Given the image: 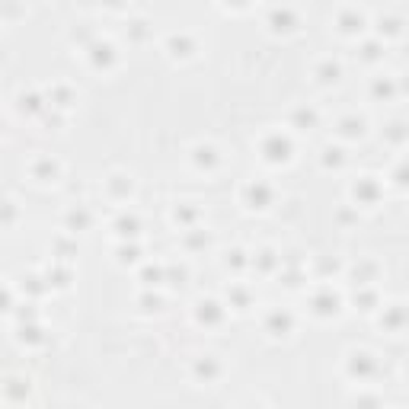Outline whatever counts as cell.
<instances>
[{
	"label": "cell",
	"instance_id": "cell-27",
	"mask_svg": "<svg viewBox=\"0 0 409 409\" xmlns=\"http://www.w3.org/2000/svg\"><path fill=\"white\" fill-rule=\"evenodd\" d=\"M173 221L180 224V227H195V221H199V208H195L192 201H180L173 208Z\"/></svg>",
	"mask_w": 409,
	"mask_h": 409
},
{
	"label": "cell",
	"instance_id": "cell-39",
	"mask_svg": "<svg viewBox=\"0 0 409 409\" xmlns=\"http://www.w3.org/2000/svg\"><path fill=\"white\" fill-rule=\"evenodd\" d=\"M224 7H230V10H246L253 4V0H221Z\"/></svg>",
	"mask_w": 409,
	"mask_h": 409
},
{
	"label": "cell",
	"instance_id": "cell-5",
	"mask_svg": "<svg viewBox=\"0 0 409 409\" xmlns=\"http://www.w3.org/2000/svg\"><path fill=\"white\" fill-rule=\"evenodd\" d=\"M272 201H275V189H272L269 182H263V180H253V182H246V186L240 189V205H243V208L265 211Z\"/></svg>",
	"mask_w": 409,
	"mask_h": 409
},
{
	"label": "cell",
	"instance_id": "cell-19",
	"mask_svg": "<svg viewBox=\"0 0 409 409\" xmlns=\"http://www.w3.org/2000/svg\"><path fill=\"white\" fill-rule=\"evenodd\" d=\"M167 51H170V58H192L195 51H199V45H195V39L189 32H173L167 39Z\"/></svg>",
	"mask_w": 409,
	"mask_h": 409
},
{
	"label": "cell",
	"instance_id": "cell-24",
	"mask_svg": "<svg viewBox=\"0 0 409 409\" xmlns=\"http://www.w3.org/2000/svg\"><path fill=\"white\" fill-rule=\"evenodd\" d=\"M348 163V153L342 144H326L323 151H320V167L323 170H342Z\"/></svg>",
	"mask_w": 409,
	"mask_h": 409
},
{
	"label": "cell",
	"instance_id": "cell-40",
	"mask_svg": "<svg viewBox=\"0 0 409 409\" xmlns=\"http://www.w3.org/2000/svg\"><path fill=\"white\" fill-rule=\"evenodd\" d=\"M106 7H112V10H118V7H122V0H106Z\"/></svg>",
	"mask_w": 409,
	"mask_h": 409
},
{
	"label": "cell",
	"instance_id": "cell-16",
	"mask_svg": "<svg viewBox=\"0 0 409 409\" xmlns=\"http://www.w3.org/2000/svg\"><path fill=\"white\" fill-rule=\"evenodd\" d=\"M400 93H403L400 90V80H396V77H390V74L375 77V80H371V99H377V103H394Z\"/></svg>",
	"mask_w": 409,
	"mask_h": 409
},
{
	"label": "cell",
	"instance_id": "cell-32",
	"mask_svg": "<svg viewBox=\"0 0 409 409\" xmlns=\"http://www.w3.org/2000/svg\"><path fill=\"white\" fill-rule=\"evenodd\" d=\"M390 180H394L396 189H406V163H403V160H396V167H394V173H390Z\"/></svg>",
	"mask_w": 409,
	"mask_h": 409
},
{
	"label": "cell",
	"instance_id": "cell-23",
	"mask_svg": "<svg viewBox=\"0 0 409 409\" xmlns=\"http://www.w3.org/2000/svg\"><path fill=\"white\" fill-rule=\"evenodd\" d=\"M90 61H93V68H99V70L112 68V64L118 61L115 45H112V42H93L90 45Z\"/></svg>",
	"mask_w": 409,
	"mask_h": 409
},
{
	"label": "cell",
	"instance_id": "cell-18",
	"mask_svg": "<svg viewBox=\"0 0 409 409\" xmlns=\"http://www.w3.org/2000/svg\"><path fill=\"white\" fill-rule=\"evenodd\" d=\"M29 173H32V180L39 182H55L58 176H61V163L51 157H35L32 163H29Z\"/></svg>",
	"mask_w": 409,
	"mask_h": 409
},
{
	"label": "cell",
	"instance_id": "cell-14",
	"mask_svg": "<svg viewBox=\"0 0 409 409\" xmlns=\"http://www.w3.org/2000/svg\"><path fill=\"white\" fill-rule=\"evenodd\" d=\"M348 275H352V284H377V278H381V263L365 256L348 269Z\"/></svg>",
	"mask_w": 409,
	"mask_h": 409
},
{
	"label": "cell",
	"instance_id": "cell-4",
	"mask_svg": "<svg viewBox=\"0 0 409 409\" xmlns=\"http://www.w3.org/2000/svg\"><path fill=\"white\" fill-rule=\"evenodd\" d=\"M342 307H346L342 294L333 291L329 284H323V288H317V291L310 294V313L317 320H333V317H339Z\"/></svg>",
	"mask_w": 409,
	"mask_h": 409
},
{
	"label": "cell",
	"instance_id": "cell-26",
	"mask_svg": "<svg viewBox=\"0 0 409 409\" xmlns=\"http://www.w3.org/2000/svg\"><path fill=\"white\" fill-rule=\"evenodd\" d=\"M317 122H320V112L313 109V106H294V109H291V125L317 128Z\"/></svg>",
	"mask_w": 409,
	"mask_h": 409
},
{
	"label": "cell",
	"instance_id": "cell-6",
	"mask_svg": "<svg viewBox=\"0 0 409 409\" xmlns=\"http://www.w3.org/2000/svg\"><path fill=\"white\" fill-rule=\"evenodd\" d=\"M367 16L365 10L358 7H342L339 13H336V32L342 35V39H361V35L367 32Z\"/></svg>",
	"mask_w": 409,
	"mask_h": 409
},
{
	"label": "cell",
	"instance_id": "cell-2",
	"mask_svg": "<svg viewBox=\"0 0 409 409\" xmlns=\"http://www.w3.org/2000/svg\"><path fill=\"white\" fill-rule=\"evenodd\" d=\"M348 195H352L355 208H377V205L384 201V195H387V182H381V176L365 173L352 182Z\"/></svg>",
	"mask_w": 409,
	"mask_h": 409
},
{
	"label": "cell",
	"instance_id": "cell-7",
	"mask_svg": "<svg viewBox=\"0 0 409 409\" xmlns=\"http://www.w3.org/2000/svg\"><path fill=\"white\" fill-rule=\"evenodd\" d=\"M265 23H269V29L275 35H294L301 29V13L291 4H282V7H272V13Z\"/></svg>",
	"mask_w": 409,
	"mask_h": 409
},
{
	"label": "cell",
	"instance_id": "cell-3",
	"mask_svg": "<svg viewBox=\"0 0 409 409\" xmlns=\"http://www.w3.org/2000/svg\"><path fill=\"white\" fill-rule=\"evenodd\" d=\"M259 153H263L265 163L282 167V163H288V160L294 157V144H291V138H288V134L269 132V134H263V141H259Z\"/></svg>",
	"mask_w": 409,
	"mask_h": 409
},
{
	"label": "cell",
	"instance_id": "cell-35",
	"mask_svg": "<svg viewBox=\"0 0 409 409\" xmlns=\"http://www.w3.org/2000/svg\"><path fill=\"white\" fill-rule=\"evenodd\" d=\"M134 259H138V250H134V246H118V263H134Z\"/></svg>",
	"mask_w": 409,
	"mask_h": 409
},
{
	"label": "cell",
	"instance_id": "cell-22",
	"mask_svg": "<svg viewBox=\"0 0 409 409\" xmlns=\"http://www.w3.org/2000/svg\"><path fill=\"white\" fill-rule=\"evenodd\" d=\"M106 192H109L115 201H128V199H132V192H134L132 176H125V173H112L109 180H106Z\"/></svg>",
	"mask_w": 409,
	"mask_h": 409
},
{
	"label": "cell",
	"instance_id": "cell-15",
	"mask_svg": "<svg viewBox=\"0 0 409 409\" xmlns=\"http://www.w3.org/2000/svg\"><path fill=\"white\" fill-rule=\"evenodd\" d=\"M313 80L320 87H336L342 80V64L336 58H323V61L313 64Z\"/></svg>",
	"mask_w": 409,
	"mask_h": 409
},
{
	"label": "cell",
	"instance_id": "cell-38",
	"mask_svg": "<svg viewBox=\"0 0 409 409\" xmlns=\"http://www.w3.org/2000/svg\"><path fill=\"white\" fill-rule=\"evenodd\" d=\"M10 307H13V301H10V291H7V288H0V313H7Z\"/></svg>",
	"mask_w": 409,
	"mask_h": 409
},
{
	"label": "cell",
	"instance_id": "cell-37",
	"mask_svg": "<svg viewBox=\"0 0 409 409\" xmlns=\"http://www.w3.org/2000/svg\"><path fill=\"white\" fill-rule=\"evenodd\" d=\"M352 221H358V208H355V205H352V208H342L339 211V224H346V227H348Z\"/></svg>",
	"mask_w": 409,
	"mask_h": 409
},
{
	"label": "cell",
	"instance_id": "cell-10",
	"mask_svg": "<svg viewBox=\"0 0 409 409\" xmlns=\"http://www.w3.org/2000/svg\"><path fill=\"white\" fill-rule=\"evenodd\" d=\"M336 138L348 141V144H352V141L367 138V118L358 115V112H348V115L336 118Z\"/></svg>",
	"mask_w": 409,
	"mask_h": 409
},
{
	"label": "cell",
	"instance_id": "cell-36",
	"mask_svg": "<svg viewBox=\"0 0 409 409\" xmlns=\"http://www.w3.org/2000/svg\"><path fill=\"white\" fill-rule=\"evenodd\" d=\"M234 301H237V310H246L250 307V294L243 291V288H234Z\"/></svg>",
	"mask_w": 409,
	"mask_h": 409
},
{
	"label": "cell",
	"instance_id": "cell-17",
	"mask_svg": "<svg viewBox=\"0 0 409 409\" xmlns=\"http://www.w3.org/2000/svg\"><path fill=\"white\" fill-rule=\"evenodd\" d=\"M192 375L199 377V381L211 384V381H218V377L224 375V365L218 361V355H199L195 365H192Z\"/></svg>",
	"mask_w": 409,
	"mask_h": 409
},
{
	"label": "cell",
	"instance_id": "cell-31",
	"mask_svg": "<svg viewBox=\"0 0 409 409\" xmlns=\"http://www.w3.org/2000/svg\"><path fill=\"white\" fill-rule=\"evenodd\" d=\"M16 218H20V211H16V205L10 199H4L0 201V224H4V227H7V224H13Z\"/></svg>",
	"mask_w": 409,
	"mask_h": 409
},
{
	"label": "cell",
	"instance_id": "cell-30",
	"mask_svg": "<svg viewBox=\"0 0 409 409\" xmlns=\"http://www.w3.org/2000/svg\"><path fill=\"white\" fill-rule=\"evenodd\" d=\"M112 227H115V234L122 237V240H125V237H134V234H138V218H134V215H122L115 224H112Z\"/></svg>",
	"mask_w": 409,
	"mask_h": 409
},
{
	"label": "cell",
	"instance_id": "cell-8",
	"mask_svg": "<svg viewBox=\"0 0 409 409\" xmlns=\"http://www.w3.org/2000/svg\"><path fill=\"white\" fill-rule=\"evenodd\" d=\"M377 310H381L377 323H381V329L387 336H403V333H406V304H403V301H394V304H381Z\"/></svg>",
	"mask_w": 409,
	"mask_h": 409
},
{
	"label": "cell",
	"instance_id": "cell-34",
	"mask_svg": "<svg viewBox=\"0 0 409 409\" xmlns=\"http://www.w3.org/2000/svg\"><path fill=\"white\" fill-rule=\"evenodd\" d=\"M42 99H39V96H26V93H23V96H20V109H29V112H39V109H42Z\"/></svg>",
	"mask_w": 409,
	"mask_h": 409
},
{
	"label": "cell",
	"instance_id": "cell-29",
	"mask_svg": "<svg viewBox=\"0 0 409 409\" xmlns=\"http://www.w3.org/2000/svg\"><path fill=\"white\" fill-rule=\"evenodd\" d=\"M253 265L263 272H272L275 265H282V256L275 250H259V256H253Z\"/></svg>",
	"mask_w": 409,
	"mask_h": 409
},
{
	"label": "cell",
	"instance_id": "cell-1",
	"mask_svg": "<svg viewBox=\"0 0 409 409\" xmlns=\"http://www.w3.org/2000/svg\"><path fill=\"white\" fill-rule=\"evenodd\" d=\"M342 371H346V377L352 384H371L381 375V358H377L371 348H352V352L346 355Z\"/></svg>",
	"mask_w": 409,
	"mask_h": 409
},
{
	"label": "cell",
	"instance_id": "cell-13",
	"mask_svg": "<svg viewBox=\"0 0 409 409\" xmlns=\"http://www.w3.org/2000/svg\"><path fill=\"white\" fill-rule=\"evenodd\" d=\"M352 304H355V310H361V313H375L377 307L384 304L381 291H377V284H355Z\"/></svg>",
	"mask_w": 409,
	"mask_h": 409
},
{
	"label": "cell",
	"instance_id": "cell-33",
	"mask_svg": "<svg viewBox=\"0 0 409 409\" xmlns=\"http://www.w3.org/2000/svg\"><path fill=\"white\" fill-rule=\"evenodd\" d=\"M70 103H74V93H70V90H64V87H55V106L68 109Z\"/></svg>",
	"mask_w": 409,
	"mask_h": 409
},
{
	"label": "cell",
	"instance_id": "cell-9",
	"mask_svg": "<svg viewBox=\"0 0 409 409\" xmlns=\"http://www.w3.org/2000/svg\"><path fill=\"white\" fill-rule=\"evenodd\" d=\"M403 32H406V20L400 13H384L375 20V39H381L384 45L400 42Z\"/></svg>",
	"mask_w": 409,
	"mask_h": 409
},
{
	"label": "cell",
	"instance_id": "cell-21",
	"mask_svg": "<svg viewBox=\"0 0 409 409\" xmlns=\"http://www.w3.org/2000/svg\"><path fill=\"white\" fill-rule=\"evenodd\" d=\"M406 138H409V128L403 118H390L387 125H384V144H390L394 151H403V147H406Z\"/></svg>",
	"mask_w": 409,
	"mask_h": 409
},
{
	"label": "cell",
	"instance_id": "cell-20",
	"mask_svg": "<svg viewBox=\"0 0 409 409\" xmlns=\"http://www.w3.org/2000/svg\"><path fill=\"white\" fill-rule=\"evenodd\" d=\"M384 58H387V45L381 42V39H361L358 42V61L361 64H381Z\"/></svg>",
	"mask_w": 409,
	"mask_h": 409
},
{
	"label": "cell",
	"instance_id": "cell-12",
	"mask_svg": "<svg viewBox=\"0 0 409 409\" xmlns=\"http://www.w3.org/2000/svg\"><path fill=\"white\" fill-rule=\"evenodd\" d=\"M189 160H192V167L199 170V173H211V170H218V163H221V153H218L215 144H192L189 147Z\"/></svg>",
	"mask_w": 409,
	"mask_h": 409
},
{
	"label": "cell",
	"instance_id": "cell-25",
	"mask_svg": "<svg viewBox=\"0 0 409 409\" xmlns=\"http://www.w3.org/2000/svg\"><path fill=\"white\" fill-rule=\"evenodd\" d=\"M195 320H199L201 326H218L224 320V307L218 304V301H199V307H195Z\"/></svg>",
	"mask_w": 409,
	"mask_h": 409
},
{
	"label": "cell",
	"instance_id": "cell-11",
	"mask_svg": "<svg viewBox=\"0 0 409 409\" xmlns=\"http://www.w3.org/2000/svg\"><path fill=\"white\" fill-rule=\"evenodd\" d=\"M263 329L272 336V339H288V336L294 333V317L288 310H282V307H275V310L265 313Z\"/></svg>",
	"mask_w": 409,
	"mask_h": 409
},
{
	"label": "cell",
	"instance_id": "cell-28",
	"mask_svg": "<svg viewBox=\"0 0 409 409\" xmlns=\"http://www.w3.org/2000/svg\"><path fill=\"white\" fill-rule=\"evenodd\" d=\"M90 211L84 208V205H77V208H70L68 211V218H64V224H68V230H84V227H90Z\"/></svg>",
	"mask_w": 409,
	"mask_h": 409
}]
</instances>
